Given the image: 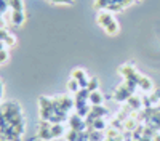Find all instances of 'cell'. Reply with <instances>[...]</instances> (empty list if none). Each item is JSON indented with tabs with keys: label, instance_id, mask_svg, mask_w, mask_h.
Listing matches in <instances>:
<instances>
[{
	"label": "cell",
	"instance_id": "cell-1",
	"mask_svg": "<svg viewBox=\"0 0 160 141\" xmlns=\"http://www.w3.org/2000/svg\"><path fill=\"white\" fill-rule=\"evenodd\" d=\"M98 24L102 26L104 31L108 32L109 35H115V34L118 32V24H117V21L114 19V16L111 15V13H106V11L99 13V16H98Z\"/></svg>",
	"mask_w": 160,
	"mask_h": 141
},
{
	"label": "cell",
	"instance_id": "cell-2",
	"mask_svg": "<svg viewBox=\"0 0 160 141\" xmlns=\"http://www.w3.org/2000/svg\"><path fill=\"white\" fill-rule=\"evenodd\" d=\"M38 104H40V119L50 122L51 115L55 114V104H53V99L40 96L38 98Z\"/></svg>",
	"mask_w": 160,
	"mask_h": 141
},
{
	"label": "cell",
	"instance_id": "cell-3",
	"mask_svg": "<svg viewBox=\"0 0 160 141\" xmlns=\"http://www.w3.org/2000/svg\"><path fill=\"white\" fill-rule=\"evenodd\" d=\"M37 138L38 139H43V141L53 139V136H51V122H48V120H42V122H40Z\"/></svg>",
	"mask_w": 160,
	"mask_h": 141
},
{
	"label": "cell",
	"instance_id": "cell-4",
	"mask_svg": "<svg viewBox=\"0 0 160 141\" xmlns=\"http://www.w3.org/2000/svg\"><path fill=\"white\" fill-rule=\"evenodd\" d=\"M133 95V92L131 90H128L127 88V85L123 83V85H120L117 90H115V93H114V99L115 101H118V103H122V101H128V98Z\"/></svg>",
	"mask_w": 160,
	"mask_h": 141
},
{
	"label": "cell",
	"instance_id": "cell-5",
	"mask_svg": "<svg viewBox=\"0 0 160 141\" xmlns=\"http://www.w3.org/2000/svg\"><path fill=\"white\" fill-rule=\"evenodd\" d=\"M69 125H71V130H77V132H82V130L87 128L85 120H82V117H80L78 114L72 115V117L69 119Z\"/></svg>",
	"mask_w": 160,
	"mask_h": 141
},
{
	"label": "cell",
	"instance_id": "cell-6",
	"mask_svg": "<svg viewBox=\"0 0 160 141\" xmlns=\"http://www.w3.org/2000/svg\"><path fill=\"white\" fill-rule=\"evenodd\" d=\"M102 99H104V96L96 90V92H91V93H90L88 103H90L91 106H98V104H102Z\"/></svg>",
	"mask_w": 160,
	"mask_h": 141
},
{
	"label": "cell",
	"instance_id": "cell-7",
	"mask_svg": "<svg viewBox=\"0 0 160 141\" xmlns=\"http://www.w3.org/2000/svg\"><path fill=\"white\" fill-rule=\"evenodd\" d=\"M128 106L133 109V111H139L141 109V106H142V101H141V98H138V96H135V95H131L130 98H128Z\"/></svg>",
	"mask_w": 160,
	"mask_h": 141
},
{
	"label": "cell",
	"instance_id": "cell-8",
	"mask_svg": "<svg viewBox=\"0 0 160 141\" xmlns=\"http://www.w3.org/2000/svg\"><path fill=\"white\" fill-rule=\"evenodd\" d=\"M24 21H26L24 11H13L11 13V23L15 24V26H21Z\"/></svg>",
	"mask_w": 160,
	"mask_h": 141
},
{
	"label": "cell",
	"instance_id": "cell-9",
	"mask_svg": "<svg viewBox=\"0 0 160 141\" xmlns=\"http://www.w3.org/2000/svg\"><path fill=\"white\" fill-rule=\"evenodd\" d=\"M108 112H109V111L106 109L102 104H98V106H91V112H90V114H93V115L98 119V117H104Z\"/></svg>",
	"mask_w": 160,
	"mask_h": 141
},
{
	"label": "cell",
	"instance_id": "cell-10",
	"mask_svg": "<svg viewBox=\"0 0 160 141\" xmlns=\"http://www.w3.org/2000/svg\"><path fill=\"white\" fill-rule=\"evenodd\" d=\"M62 135H64V127L61 123H51V136H53V139L59 138Z\"/></svg>",
	"mask_w": 160,
	"mask_h": 141
},
{
	"label": "cell",
	"instance_id": "cell-11",
	"mask_svg": "<svg viewBox=\"0 0 160 141\" xmlns=\"http://www.w3.org/2000/svg\"><path fill=\"white\" fill-rule=\"evenodd\" d=\"M138 87L142 90V92H151L152 90V82H151V79H148V77H141Z\"/></svg>",
	"mask_w": 160,
	"mask_h": 141
},
{
	"label": "cell",
	"instance_id": "cell-12",
	"mask_svg": "<svg viewBox=\"0 0 160 141\" xmlns=\"http://www.w3.org/2000/svg\"><path fill=\"white\" fill-rule=\"evenodd\" d=\"M72 79H75V80H83V79H87V75H85V71L83 69H74L72 71Z\"/></svg>",
	"mask_w": 160,
	"mask_h": 141
},
{
	"label": "cell",
	"instance_id": "cell-13",
	"mask_svg": "<svg viewBox=\"0 0 160 141\" xmlns=\"http://www.w3.org/2000/svg\"><path fill=\"white\" fill-rule=\"evenodd\" d=\"M123 128H125V130H135V128H136L135 117H131V115H130V117L125 120V123H123Z\"/></svg>",
	"mask_w": 160,
	"mask_h": 141
},
{
	"label": "cell",
	"instance_id": "cell-14",
	"mask_svg": "<svg viewBox=\"0 0 160 141\" xmlns=\"http://www.w3.org/2000/svg\"><path fill=\"white\" fill-rule=\"evenodd\" d=\"M111 3H114V0H96V2H95V8L102 10V8H108Z\"/></svg>",
	"mask_w": 160,
	"mask_h": 141
},
{
	"label": "cell",
	"instance_id": "cell-15",
	"mask_svg": "<svg viewBox=\"0 0 160 141\" xmlns=\"http://www.w3.org/2000/svg\"><path fill=\"white\" fill-rule=\"evenodd\" d=\"M68 88H69V92H72V93H77L78 90H80L78 80H75V79H71V80L68 82Z\"/></svg>",
	"mask_w": 160,
	"mask_h": 141
},
{
	"label": "cell",
	"instance_id": "cell-16",
	"mask_svg": "<svg viewBox=\"0 0 160 141\" xmlns=\"http://www.w3.org/2000/svg\"><path fill=\"white\" fill-rule=\"evenodd\" d=\"M10 8L13 11H22V0H10Z\"/></svg>",
	"mask_w": 160,
	"mask_h": 141
},
{
	"label": "cell",
	"instance_id": "cell-17",
	"mask_svg": "<svg viewBox=\"0 0 160 141\" xmlns=\"http://www.w3.org/2000/svg\"><path fill=\"white\" fill-rule=\"evenodd\" d=\"M118 72L122 74V75H125V77H128L131 72H135V68L130 66V64H125V66H122V68L118 69Z\"/></svg>",
	"mask_w": 160,
	"mask_h": 141
},
{
	"label": "cell",
	"instance_id": "cell-18",
	"mask_svg": "<svg viewBox=\"0 0 160 141\" xmlns=\"http://www.w3.org/2000/svg\"><path fill=\"white\" fill-rule=\"evenodd\" d=\"M93 128H95V130H104V128H106V122L102 120V117H98L95 122H93Z\"/></svg>",
	"mask_w": 160,
	"mask_h": 141
},
{
	"label": "cell",
	"instance_id": "cell-19",
	"mask_svg": "<svg viewBox=\"0 0 160 141\" xmlns=\"http://www.w3.org/2000/svg\"><path fill=\"white\" fill-rule=\"evenodd\" d=\"M98 87H99V82H98L96 77H93V79L88 80V90H90V92H96Z\"/></svg>",
	"mask_w": 160,
	"mask_h": 141
},
{
	"label": "cell",
	"instance_id": "cell-20",
	"mask_svg": "<svg viewBox=\"0 0 160 141\" xmlns=\"http://www.w3.org/2000/svg\"><path fill=\"white\" fill-rule=\"evenodd\" d=\"M90 112H91V108H90L88 104H85V106H82V108H78V109H77V114L80 115V117H87Z\"/></svg>",
	"mask_w": 160,
	"mask_h": 141
},
{
	"label": "cell",
	"instance_id": "cell-21",
	"mask_svg": "<svg viewBox=\"0 0 160 141\" xmlns=\"http://www.w3.org/2000/svg\"><path fill=\"white\" fill-rule=\"evenodd\" d=\"M151 99H152V104H155L157 101H160V88L154 90V93L151 95Z\"/></svg>",
	"mask_w": 160,
	"mask_h": 141
},
{
	"label": "cell",
	"instance_id": "cell-22",
	"mask_svg": "<svg viewBox=\"0 0 160 141\" xmlns=\"http://www.w3.org/2000/svg\"><path fill=\"white\" fill-rule=\"evenodd\" d=\"M78 139V132L77 130H71L68 133V141H77Z\"/></svg>",
	"mask_w": 160,
	"mask_h": 141
},
{
	"label": "cell",
	"instance_id": "cell-23",
	"mask_svg": "<svg viewBox=\"0 0 160 141\" xmlns=\"http://www.w3.org/2000/svg\"><path fill=\"white\" fill-rule=\"evenodd\" d=\"M7 8H10V0H0V11H2V15L7 11Z\"/></svg>",
	"mask_w": 160,
	"mask_h": 141
},
{
	"label": "cell",
	"instance_id": "cell-24",
	"mask_svg": "<svg viewBox=\"0 0 160 141\" xmlns=\"http://www.w3.org/2000/svg\"><path fill=\"white\" fill-rule=\"evenodd\" d=\"M118 128H109V132H108V139H112V138H117L120 133L117 132Z\"/></svg>",
	"mask_w": 160,
	"mask_h": 141
},
{
	"label": "cell",
	"instance_id": "cell-25",
	"mask_svg": "<svg viewBox=\"0 0 160 141\" xmlns=\"http://www.w3.org/2000/svg\"><path fill=\"white\" fill-rule=\"evenodd\" d=\"M106 10H109V13H111V11H122V7H120L118 3H111Z\"/></svg>",
	"mask_w": 160,
	"mask_h": 141
},
{
	"label": "cell",
	"instance_id": "cell-26",
	"mask_svg": "<svg viewBox=\"0 0 160 141\" xmlns=\"http://www.w3.org/2000/svg\"><path fill=\"white\" fill-rule=\"evenodd\" d=\"M7 59H8V51L3 48L2 51H0V64H2V63H5Z\"/></svg>",
	"mask_w": 160,
	"mask_h": 141
},
{
	"label": "cell",
	"instance_id": "cell-27",
	"mask_svg": "<svg viewBox=\"0 0 160 141\" xmlns=\"http://www.w3.org/2000/svg\"><path fill=\"white\" fill-rule=\"evenodd\" d=\"M51 2L53 3H68L69 5V3H72V0H51Z\"/></svg>",
	"mask_w": 160,
	"mask_h": 141
},
{
	"label": "cell",
	"instance_id": "cell-28",
	"mask_svg": "<svg viewBox=\"0 0 160 141\" xmlns=\"http://www.w3.org/2000/svg\"><path fill=\"white\" fill-rule=\"evenodd\" d=\"M152 141H160V133H155L154 138H152Z\"/></svg>",
	"mask_w": 160,
	"mask_h": 141
},
{
	"label": "cell",
	"instance_id": "cell-29",
	"mask_svg": "<svg viewBox=\"0 0 160 141\" xmlns=\"http://www.w3.org/2000/svg\"><path fill=\"white\" fill-rule=\"evenodd\" d=\"M0 29H5V23H3L2 18H0Z\"/></svg>",
	"mask_w": 160,
	"mask_h": 141
},
{
	"label": "cell",
	"instance_id": "cell-30",
	"mask_svg": "<svg viewBox=\"0 0 160 141\" xmlns=\"http://www.w3.org/2000/svg\"><path fill=\"white\" fill-rule=\"evenodd\" d=\"M2 92H3V87H2V82H0V98H2Z\"/></svg>",
	"mask_w": 160,
	"mask_h": 141
},
{
	"label": "cell",
	"instance_id": "cell-31",
	"mask_svg": "<svg viewBox=\"0 0 160 141\" xmlns=\"http://www.w3.org/2000/svg\"><path fill=\"white\" fill-rule=\"evenodd\" d=\"M3 45H5L3 42H0V51H2V50H3Z\"/></svg>",
	"mask_w": 160,
	"mask_h": 141
}]
</instances>
